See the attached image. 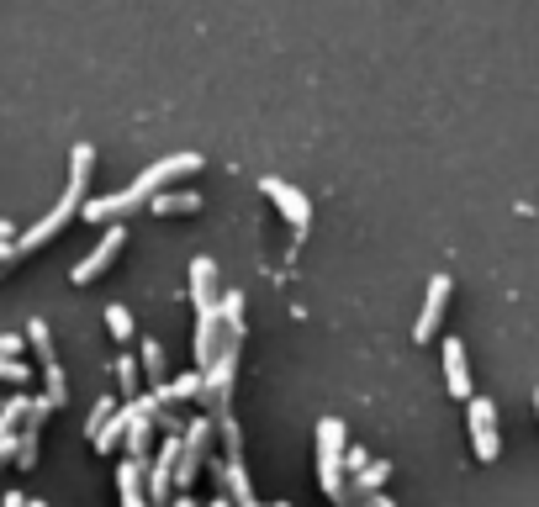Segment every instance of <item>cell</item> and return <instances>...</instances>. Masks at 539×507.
<instances>
[{
	"label": "cell",
	"mask_w": 539,
	"mask_h": 507,
	"mask_svg": "<svg viewBox=\"0 0 539 507\" xmlns=\"http://www.w3.org/2000/svg\"><path fill=\"white\" fill-rule=\"evenodd\" d=\"M191 169H201V154H175V159H159L154 169H143V175L127 185V191L117 196H96V201H80V217L85 222H122V212H133V206H143L148 196L159 191L164 180H180L191 175Z\"/></svg>",
	"instance_id": "obj_1"
},
{
	"label": "cell",
	"mask_w": 539,
	"mask_h": 507,
	"mask_svg": "<svg viewBox=\"0 0 539 507\" xmlns=\"http://www.w3.org/2000/svg\"><path fill=\"white\" fill-rule=\"evenodd\" d=\"M90 164H96V148L90 143H74V154H69V185H64V196H59V206L43 217V222H32V228L11 243V254L22 259V254H32V249H43V243H53L64 233V222H74V212H80V201H85V180H90Z\"/></svg>",
	"instance_id": "obj_2"
},
{
	"label": "cell",
	"mask_w": 539,
	"mask_h": 507,
	"mask_svg": "<svg viewBox=\"0 0 539 507\" xmlns=\"http://www.w3.org/2000/svg\"><path fill=\"white\" fill-rule=\"evenodd\" d=\"M339 455H344V423H339V418H323V423H318V486L328 492L333 507H360L355 492L344 486V465H339Z\"/></svg>",
	"instance_id": "obj_3"
},
{
	"label": "cell",
	"mask_w": 539,
	"mask_h": 507,
	"mask_svg": "<svg viewBox=\"0 0 539 507\" xmlns=\"http://www.w3.org/2000/svg\"><path fill=\"white\" fill-rule=\"evenodd\" d=\"M122 243H127V233H122V222H106V233H101V243L90 249L80 265H74V286H90V280H101L106 270H111V259L122 254Z\"/></svg>",
	"instance_id": "obj_4"
},
{
	"label": "cell",
	"mask_w": 539,
	"mask_h": 507,
	"mask_svg": "<svg viewBox=\"0 0 539 507\" xmlns=\"http://www.w3.org/2000/svg\"><path fill=\"white\" fill-rule=\"evenodd\" d=\"M259 191H265V196L286 212V222H291L296 238H307V196L296 191V185H286L281 175H265V180H259Z\"/></svg>",
	"instance_id": "obj_5"
},
{
	"label": "cell",
	"mask_w": 539,
	"mask_h": 507,
	"mask_svg": "<svg viewBox=\"0 0 539 507\" xmlns=\"http://www.w3.org/2000/svg\"><path fill=\"white\" fill-rule=\"evenodd\" d=\"M471 439H476L481 460H497L503 439H497V402L492 397H471Z\"/></svg>",
	"instance_id": "obj_6"
},
{
	"label": "cell",
	"mask_w": 539,
	"mask_h": 507,
	"mask_svg": "<svg viewBox=\"0 0 539 507\" xmlns=\"http://www.w3.org/2000/svg\"><path fill=\"white\" fill-rule=\"evenodd\" d=\"M450 275H434L429 280V296H423V312H418V328H413V338H434L439 333V323H444V307H450Z\"/></svg>",
	"instance_id": "obj_7"
},
{
	"label": "cell",
	"mask_w": 539,
	"mask_h": 507,
	"mask_svg": "<svg viewBox=\"0 0 539 507\" xmlns=\"http://www.w3.org/2000/svg\"><path fill=\"white\" fill-rule=\"evenodd\" d=\"M444 386H450L455 402H471V365H466V344L455 333L444 338Z\"/></svg>",
	"instance_id": "obj_8"
},
{
	"label": "cell",
	"mask_w": 539,
	"mask_h": 507,
	"mask_svg": "<svg viewBox=\"0 0 539 507\" xmlns=\"http://www.w3.org/2000/svg\"><path fill=\"white\" fill-rule=\"evenodd\" d=\"M143 206L154 217H185V212H201V196L196 191H154Z\"/></svg>",
	"instance_id": "obj_9"
},
{
	"label": "cell",
	"mask_w": 539,
	"mask_h": 507,
	"mask_svg": "<svg viewBox=\"0 0 539 507\" xmlns=\"http://www.w3.org/2000/svg\"><path fill=\"white\" fill-rule=\"evenodd\" d=\"M191 302L196 307H217V265L207 254L191 259Z\"/></svg>",
	"instance_id": "obj_10"
},
{
	"label": "cell",
	"mask_w": 539,
	"mask_h": 507,
	"mask_svg": "<svg viewBox=\"0 0 539 507\" xmlns=\"http://www.w3.org/2000/svg\"><path fill=\"white\" fill-rule=\"evenodd\" d=\"M117 492H122V507H148V497H143V460H122L117 465Z\"/></svg>",
	"instance_id": "obj_11"
},
{
	"label": "cell",
	"mask_w": 539,
	"mask_h": 507,
	"mask_svg": "<svg viewBox=\"0 0 539 507\" xmlns=\"http://www.w3.org/2000/svg\"><path fill=\"white\" fill-rule=\"evenodd\" d=\"M43 402L48 407H64L69 402V381H64L59 360H43Z\"/></svg>",
	"instance_id": "obj_12"
},
{
	"label": "cell",
	"mask_w": 539,
	"mask_h": 507,
	"mask_svg": "<svg viewBox=\"0 0 539 507\" xmlns=\"http://www.w3.org/2000/svg\"><path fill=\"white\" fill-rule=\"evenodd\" d=\"M138 370L148 375V386H164V344H159V338H143V360H138Z\"/></svg>",
	"instance_id": "obj_13"
},
{
	"label": "cell",
	"mask_w": 539,
	"mask_h": 507,
	"mask_svg": "<svg viewBox=\"0 0 539 507\" xmlns=\"http://www.w3.org/2000/svg\"><path fill=\"white\" fill-rule=\"evenodd\" d=\"M117 391H122L127 402H133L138 391H143V370H138V360H127V354L117 360Z\"/></svg>",
	"instance_id": "obj_14"
},
{
	"label": "cell",
	"mask_w": 539,
	"mask_h": 507,
	"mask_svg": "<svg viewBox=\"0 0 539 507\" xmlns=\"http://www.w3.org/2000/svg\"><path fill=\"white\" fill-rule=\"evenodd\" d=\"M106 328H111V338H117V344H133V312H127V307H117V302H111L106 307Z\"/></svg>",
	"instance_id": "obj_15"
},
{
	"label": "cell",
	"mask_w": 539,
	"mask_h": 507,
	"mask_svg": "<svg viewBox=\"0 0 539 507\" xmlns=\"http://www.w3.org/2000/svg\"><path fill=\"white\" fill-rule=\"evenodd\" d=\"M37 434H43V428H22V434H16V465H22V471H32L37 465Z\"/></svg>",
	"instance_id": "obj_16"
},
{
	"label": "cell",
	"mask_w": 539,
	"mask_h": 507,
	"mask_svg": "<svg viewBox=\"0 0 539 507\" xmlns=\"http://www.w3.org/2000/svg\"><path fill=\"white\" fill-rule=\"evenodd\" d=\"M22 344H32L37 365H43V360H53V344H48V323H43V317H32V328H27V338H22Z\"/></svg>",
	"instance_id": "obj_17"
},
{
	"label": "cell",
	"mask_w": 539,
	"mask_h": 507,
	"mask_svg": "<svg viewBox=\"0 0 539 507\" xmlns=\"http://www.w3.org/2000/svg\"><path fill=\"white\" fill-rule=\"evenodd\" d=\"M0 381H27V365L22 360H0Z\"/></svg>",
	"instance_id": "obj_18"
},
{
	"label": "cell",
	"mask_w": 539,
	"mask_h": 507,
	"mask_svg": "<svg viewBox=\"0 0 539 507\" xmlns=\"http://www.w3.org/2000/svg\"><path fill=\"white\" fill-rule=\"evenodd\" d=\"M16 354H22V338H16V333H0V360H16Z\"/></svg>",
	"instance_id": "obj_19"
},
{
	"label": "cell",
	"mask_w": 539,
	"mask_h": 507,
	"mask_svg": "<svg viewBox=\"0 0 539 507\" xmlns=\"http://www.w3.org/2000/svg\"><path fill=\"white\" fill-rule=\"evenodd\" d=\"M16 455V434H0V465H6Z\"/></svg>",
	"instance_id": "obj_20"
},
{
	"label": "cell",
	"mask_w": 539,
	"mask_h": 507,
	"mask_svg": "<svg viewBox=\"0 0 539 507\" xmlns=\"http://www.w3.org/2000/svg\"><path fill=\"white\" fill-rule=\"evenodd\" d=\"M360 507H397V502H392V497H386V492H370V497H365Z\"/></svg>",
	"instance_id": "obj_21"
},
{
	"label": "cell",
	"mask_w": 539,
	"mask_h": 507,
	"mask_svg": "<svg viewBox=\"0 0 539 507\" xmlns=\"http://www.w3.org/2000/svg\"><path fill=\"white\" fill-rule=\"evenodd\" d=\"M0 507H27V497L22 492H6V502H0Z\"/></svg>",
	"instance_id": "obj_22"
},
{
	"label": "cell",
	"mask_w": 539,
	"mask_h": 507,
	"mask_svg": "<svg viewBox=\"0 0 539 507\" xmlns=\"http://www.w3.org/2000/svg\"><path fill=\"white\" fill-rule=\"evenodd\" d=\"M170 507H201V502H191V497H175Z\"/></svg>",
	"instance_id": "obj_23"
},
{
	"label": "cell",
	"mask_w": 539,
	"mask_h": 507,
	"mask_svg": "<svg viewBox=\"0 0 539 507\" xmlns=\"http://www.w3.org/2000/svg\"><path fill=\"white\" fill-rule=\"evenodd\" d=\"M0 243H11V228H6V222H0Z\"/></svg>",
	"instance_id": "obj_24"
},
{
	"label": "cell",
	"mask_w": 539,
	"mask_h": 507,
	"mask_svg": "<svg viewBox=\"0 0 539 507\" xmlns=\"http://www.w3.org/2000/svg\"><path fill=\"white\" fill-rule=\"evenodd\" d=\"M212 507H233V502H228V497H212Z\"/></svg>",
	"instance_id": "obj_25"
},
{
	"label": "cell",
	"mask_w": 539,
	"mask_h": 507,
	"mask_svg": "<svg viewBox=\"0 0 539 507\" xmlns=\"http://www.w3.org/2000/svg\"><path fill=\"white\" fill-rule=\"evenodd\" d=\"M270 507H291V502H270Z\"/></svg>",
	"instance_id": "obj_26"
},
{
	"label": "cell",
	"mask_w": 539,
	"mask_h": 507,
	"mask_svg": "<svg viewBox=\"0 0 539 507\" xmlns=\"http://www.w3.org/2000/svg\"><path fill=\"white\" fill-rule=\"evenodd\" d=\"M27 507H48V502H27Z\"/></svg>",
	"instance_id": "obj_27"
}]
</instances>
